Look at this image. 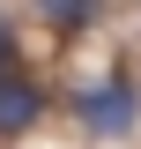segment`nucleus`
Listing matches in <instances>:
<instances>
[{
  "label": "nucleus",
  "instance_id": "obj_1",
  "mask_svg": "<svg viewBox=\"0 0 141 149\" xmlns=\"http://www.w3.org/2000/svg\"><path fill=\"white\" fill-rule=\"evenodd\" d=\"M74 119H82L89 142H119V134H134V119H141V90L126 74H97V82L74 90Z\"/></svg>",
  "mask_w": 141,
  "mask_h": 149
},
{
  "label": "nucleus",
  "instance_id": "obj_3",
  "mask_svg": "<svg viewBox=\"0 0 141 149\" xmlns=\"http://www.w3.org/2000/svg\"><path fill=\"white\" fill-rule=\"evenodd\" d=\"M97 8H104V0H30V15L52 22V30H89V22H97Z\"/></svg>",
  "mask_w": 141,
  "mask_h": 149
},
{
  "label": "nucleus",
  "instance_id": "obj_4",
  "mask_svg": "<svg viewBox=\"0 0 141 149\" xmlns=\"http://www.w3.org/2000/svg\"><path fill=\"white\" fill-rule=\"evenodd\" d=\"M8 67H15V22L0 15V74H8Z\"/></svg>",
  "mask_w": 141,
  "mask_h": 149
},
{
  "label": "nucleus",
  "instance_id": "obj_2",
  "mask_svg": "<svg viewBox=\"0 0 141 149\" xmlns=\"http://www.w3.org/2000/svg\"><path fill=\"white\" fill-rule=\"evenodd\" d=\"M37 119H45V82L30 67H8L0 74V142H22Z\"/></svg>",
  "mask_w": 141,
  "mask_h": 149
}]
</instances>
